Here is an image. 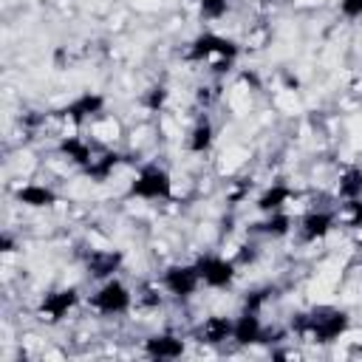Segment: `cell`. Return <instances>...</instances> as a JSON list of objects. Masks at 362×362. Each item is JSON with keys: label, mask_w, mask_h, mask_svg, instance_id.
I'll list each match as a JSON object with an SVG mask.
<instances>
[{"label": "cell", "mask_w": 362, "mask_h": 362, "mask_svg": "<svg viewBox=\"0 0 362 362\" xmlns=\"http://www.w3.org/2000/svg\"><path fill=\"white\" fill-rule=\"evenodd\" d=\"M348 325L351 320L339 308H317L311 314H297V320L291 322L294 334L308 342H334L348 331Z\"/></svg>", "instance_id": "6da1fadb"}, {"label": "cell", "mask_w": 362, "mask_h": 362, "mask_svg": "<svg viewBox=\"0 0 362 362\" xmlns=\"http://www.w3.org/2000/svg\"><path fill=\"white\" fill-rule=\"evenodd\" d=\"M238 57V45L221 34H201L189 45V59L212 65V71H226Z\"/></svg>", "instance_id": "7a4b0ae2"}, {"label": "cell", "mask_w": 362, "mask_h": 362, "mask_svg": "<svg viewBox=\"0 0 362 362\" xmlns=\"http://www.w3.org/2000/svg\"><path fill=\"white\" fill-rule=\"evenodd\" d=\"M130 195L144 198V201H164V198L173 195V178L164 167L147 164L136 173L133 184H130Z\"/></svg>", "instance_id": "3957f363"}, {"label": "cell", "mask_w": 362, "mask_h": 362, "mask_svg": "<svg viewBox=\"0 0 362 362\" xmlns=\"http://www.w3.org/2000/svg\"><path fill=\"white\" fill-rule=\"evenodd\" d=\"M130 305H133V294H130V288H127L122 280H116V277L105 280V283L96 288V294L90 297V308H96L99 314H124Z\"/></svg>", "instance_id": "277c9868"}, {"label": "cell", "mask_w": 362, "mask_h": 362, "mask_svg": "<svg viewBox=\"0 0 362 362\" xmlns=\"http://www.w3.org/2000/svg\"><path fill=\"white\" fill-rule=\"evenodd\" d=\"M198 274H201V283L209 286V288H223L232 283L235 277V263L221 257V255H204L198 257Z\"/></svg>", "instance_id": "5b68a950"}, {"label": "cell", "mask_w": 362, "mask_h": 362, "mask_svg": "<svg viewBox=\"0 0 362 362\" xmlns=\"http://www.w3.org/2000/svg\"><path fill=\"white\" fill-rule=\"evenodd\" d=\"M198 286H201V274H198L195 263L192 266H187V263L170 266L164 272V288L170 294H175V297H192L198 291Z\"/></svg>", "instance_id": "8992f818"}, {"label": "cell", "mask_w": 362, "mask_h": 362, "mask_svg": "<svg viewBox=\"0 0 362 362\" xmlns=\"http://www.w3.org/2000/svg\"><path fill=\"white\" fill-rule=\"evenodd\" d=\"M76 300H79V294H76V288H59V291H51V294H45V300L40 303V320H45V322H59L74 305H76Z\"/></svg>", "instance_id": "52a82bcc"}, {"label": "cell", "mask_w": 362, "mask_h": 362, "mask_svg": "<svg viewBox=\"0 0 362 362\" xmlns=\"http://www.w3.org/2000/svg\"><path fill=\"white\" fill-rule=\"evenodd\" d=\"M334 223H337V215L334 212H325V209H314V212H308L303 221H300V235H303V240H322L331 229H334Z\"/></svg>", "instance_id": "ba28073f"}, {"label": "cell", "mask_w": 362, "mask_h": 362, "mask_svg": "<svg viewBox=\"0 0 362 362\" xmlns=\"http://www.w3.org/2000/svg\"><path fill=\"white\" fill-rule=\"evenodd\" d=\"M102 107H105V99H102L99 93H82V96H76L62 113H65V119H71L74 124H82L85 119L99 116Z\"/></svg>", "instance_id": "9c48e42d"}, {"label": "cell", "mask_w": 362, "mask_h": 362, "mask_svg": "<svg viewBox=\"0 0 362 362\" xmlns=\"http://www.w3.org/2000/svg\"><path fill=\"white\" fill-rule=\"evenodd\" d=\"M232 339L240 342V345H255V342H263V325H260V317L255 311H243L235 325H232Z\"/></svg>", "instance_id": "30bf717a"}, {"label": "cell", "mask_w": 362, "mask_h": 362, "mask_svg": "<svg viewBox=\"0 0 362 362\" xmlns=\"http://www.w3.org/2000/svg\"><path fill=\"white\" fill-rule=\"evenodd\" d=\"M14 198L23 204V206H31V209H48L57 204V192L42 187V184H25L14 192Z\"/></svg>", "instance_id": "8fae6325"}, {"label": "cell", "mask_w": 362, "mask_h": 362, "mask_svg": "<svg viewBox=\"0 0 362 362\" xmlns=\"http://www.w3.org/2000/svg\"><path fill=\"white\" fill-rule=\"evenodd\" d=\"M144 351L153 359H178L184 354V339H178L173 334H158V337H150L144 342Z\"/></svg>", "instance_id": "7c38bea8"}, {"label": "cell", "mask_w": 362, "mask_h": 362, "mask_svg": "<svg viewBox=\"0 0 362 362\" xmlns=\"http://www.w3.org/2000/svg\"><path fill=\"white\" fill-rule=\"evenodd\" d=\"M119 266H122V252L99 249V252H90V257H88V272L99 280H110L119 272Z\"/></svg>", "instance_id": "4fadbf2b"}, {"label": "cell", "mask_w": 362, "mask_h": 362, "mask_svg": "<svg viewBox=\"0 0 362 362\" xmlns=\"http://www.w3.org/2000/svg\"><path fill=\"white\" fill-rule=\"evenodd\" d=\"M59 153L62 156H68L74 164H79L82 170H88L90 164H93V150H90V144L85 141V139H79V136H65L62 141H59Z\"/></svg>", "instance_id": "5bb4252c"}, {"label": "cell", "mask_w": 362, "mask_h": 362, "mask_svg": "<svg viewBox=\"0 0 362 362\" xmlns=\"http://www.w3.org/2000/svg\"><path fill=\"white\" fill-rule=\"evenodd\" d=\"M232 320H226V317H206L204 320V325H201V342H206V345H221V342H226V339H232Z\"/></svg>", "instance_id": "9a60e30c"}, {"label": "cell", "mask_w": 362, "mask_h": 362, "mask_svg": "<svg viewBox=\"0 0 362 362\" xmlns=\"http://www.w3.org/2000/svg\"><path fill=\"white\" fill-rule=\"evenodd\" d=\"M291 198V192H288V187H283V184H274V187H269L260 198H257V209L260 212H280L283 209V204Z\"/></svg>", "instance_id": "2e32d148"}, {"label": "cell", "mask_w": 362, "mask_h": 362, "mask_svg": "<svg viewBox=\"0 0 362 362\" xmlns=\"http://www.w3.org/2000/svg\"><path fill=\"white\" fill-rule=\"evenodd\" d=\"M339 198L342 201H354V198H362V170L359 167H351L342 173L339 178Z\"/></svg>", "instance_id": "e0dca14e"}, {"label": "cell", "mask_w": 362, "mask_h": 362, "mask_svg": "<svg viewBox=\"0 0 362 362\" xmlns=\"http://www.w3.org/2000/svg\"><path fill=\"white\" fill-rule=\"evenodd\" d=\"M257 229H260L263 235L283 238V235H288V229H291V218H288L286 212H269V218H266L263 223H257Z\"/></svg>", "instance_id": "ac0fdd59"}, {"label": "cell", "mask_w": 362, "mask_h": 362, "mask_svg": "<svg viewBox=\"0 0 362 362\" xmlns=\"http://www.w3.org/2000/svg\"><path fill=\"white\" fill-rule=\"evenodd\" d=\"M212 144V124L209 122H198L189 133V150L192 153H206Z\"/></svg>", "instance_id": "d6986e66"}, {"label": "cell", "mask_w": 362, "mask_h": 362, "mask_svg": "<svg viewBox=\"0 0 362 362\" xmlns=\"http://www.w3.org/2000/svg\"><path fill=\"white\" fill-rule=\"evenodd\" d=\"M116 161H119V156H116V153H107V156H102V158H93V164H90L85 173H88L90 178H96V181H105V178L113 173Z\"/></svg>", "instance_id": "ffe728a7"}, {"label": "cell", "mask_w": 362, "mask_h": 362, "mask_svg": "<svg viewBox=\"0 0 362 362\" xmlns=\"http://www.w3.org/2000/svg\"><path fill=\"white\" fill-rule=\"evenodd\" d=\"M337 218L345 221L348 226H362V198L345 201V204H342V212H339Z\"/></svg>", "instance_id": "44dd1931"}, {"label": "cell", "mask_w": 362, "mask_h": 362, "mask_svg": "<svg viewBox=\"0 0 362 362\" xmlns=\"http://www.w3.org/2000/svg\"><path fill=\"white\" fill-rule=\"evenodd\" d=\"M198 8L206 20H221L229 8V0H198Z\"/></svg>", "instance_id": "7402d4cb"}, {"label": "cell", "mask_w": 362, "mask_h": 362, "mask_svg": "<svg viewBox=\"0 0 362 362\" xmlns=\"http://www.w3.org/2000/svg\"><path fill=\"white\" fill-rule=\"evenodd\" d=\"M339 11L345 17H362V0H339Z\"/></svg>", "instance_id": "603a6c76"}, {"label": "cell", "mask_w": 362, "mask_h": 362, "mask_svg": "<svg viewBox=\"0 0 362 362\" xmlns=\"http://www.w3.org/2000/svg\"><path fill=\"white\" fill-rule=\"evenodd\" d=\"M164 99H167V90H164V88H156V90L150 93L147 105H150V107H161V105H164Z\"/></svg>", "instance_id": "cb8c5ba5"}]
</instances>
